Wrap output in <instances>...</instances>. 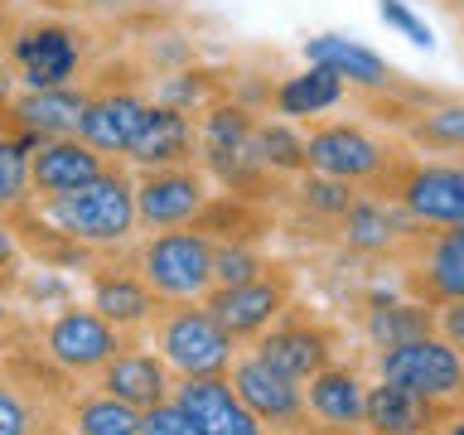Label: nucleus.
Wrapping results in <instances>:
<instances>
[{"mask_svg":"<svg viewBox=\"0 0 464 435\" xmlns=\"http://www.w3.org/2000/svg\"><path fill=\"white\" fill-rule=\"evenodd\" d=\"M411 145H420L426 155H445L455 160L459 145H464V102L459 97H445L435 111H420L411 126H406Z\"/></svg>","mask_w":464,"mask_h":435,"instance_id":"2f4dec72","label":"nucleus"},{"mask_svg":"<svg viewBox=\"0 0 464 435\" xmlns=\"http://www.w3.org/2000/svg\"><path fill=\"white\" fill-rule=\"evenodd\" d=\"M339 102H343V78H334V72L319 68V63H310L304 72H295V78H285L271 92V107L281 116H300V121H310V116L339 107Z\"/></svg>","mask_w":464,"mask_h":435,"instance_id":"c756f323","label":"nucleus"},{"mask_svg":"<svg viewBox=\"0 0 464 435\" xmlns=\"http://www.w3.org/2000/svg\"><path fill=\"white\" fill-rule=\"evenodd\" d=\"M339 348H343L339 329L290 300L285 310L252 339V358H261L266 368L290 377V382H304V377H314L319 368L339 362Z\"/></svg>","mask_w":464,"mask_h":435,"instance_id":"423d86ee","label":"nucleus"},{"mask_svg":"<svg viewBox=\"0 0 464 435\" xmlns=\"http://www.w3.org/2000/svg\"><path fill=\"white\" fill-rule=\"evenodd\" d=\"M87 49H92V34L82 24L39 14V20H20L10 29L5 58L20 87H63L82 78Z\"/></svg>","mask_w":464,"mask_h":435,"instance_id":"7ed1b4c3","label":"nucleus"},{"mask_svg":"<svg viewBox=\"0 0 464 435\" xmlns=\"http://www.w3.org/2000/svg\"><path fill=\"white\" fill-rule=\"evenodd\" d=\"M169 401L179 406L184 420L198 435H266V430L256 426V416L237 401L227 372H213V377H174Z\"/></svg>","mask_w":464,"mask_h":435,"instance_id":"2eb2a0df","label":"nucleus"},{"mask_svg":"<svg viewBox=\"0 0 464 435\" xmlns=\"http://www.w3.org/2000/svg\"><path fill=\"white\" fill-rule=\"evenodd\" d=\"M136 435H198V430L188 426L174 401H160V406H150V411H140V430Z\"/></svg>","mask_w":464,"mask_h":435,"instance_id":"e433bc0d","label":"nucleus"},{"mask_svg":"<svg viewBox=\"0 0 464 435\" xmlns=\"http://www.w3.org/2000/svg\"><path fill=\"white\" fill-rule=\"evenodd\" d=\"M130 194H136V227H188L203 213V203L213 198V179L194 160L188 165H155L136 169Z\"/></svg>","mask_w":464,"mask_h":435,"instance_id":"f8f14e48","label":"nucleus"},{"mask_svg":"<svg viewBox=\"0 0 464 435\" xmlns=\"http://www.w3.org/2000/svg\"><path fill=\"white\" fill-rule=\"evenodd\" d=\"M145 107H150V97L136 87V78H126V82L92 78V97H87L72 136L87 140L102 155H126V145H130V136H136Z\"/></svg>","mask_w":464,"mask_h":435,"instance_id":"4468645a","label":"nucleus"},{"mask_svg":"<svg viewBox=\"0 0 464 435\" xmlns=\"http://www.w3.org/2000/svg\"><path fill=\"white\" fill-rule=\"evenodd\" d=\"M304 392V416L310 426H324V430H362V372L353 362H329L319 368L314 377L300 382Z\"/></svg>","mask_w":464,"mask_h":435,"instance_id":"4be33fe9","label":"nucleus"},{"mask_svg":"<svg viewBox=\"0 0 464 435\" xmlns=\"http://www.w3.org/2000/svg\"><path fill=\"white\" fill-rule=\"evenodd\" d=\"M397 150L358 121H314L304 130V169L368 188L392 169Z\"/></svg>","mask_w":464,"mask_h":435,"instance_id":"9b49d317","label":"nucleus"},{"mask_svg":"<svg viewBox=\"0 0 464 435\" xmlns=\"http://www.w3.org/2000/svg\"><path fill=\"white\" fill-rule=\"evenodd\" d=\"M188 227H198L208 242H246V246H256L271 232V213L261 208V203H252V198L213 194Z\"/></svg>","mask_w":464,"mask_h":435,"instance_id":"bb28decb","label":"nucleus"},{"mask_svg":"<svg viewBox=\"0 0 464 435\" xmlns=\"http://www.w3.org/2000/svg\"><path fill=\"white\" fill-rule=\"evenodd\" d=\"M362 334H368V343L382 353V348H397V343L435 334V310L420 300H372L368 310H362Z\"/></svg>","mask_w":464,"mask_h":435,"instance_id":"cd10ccee","label":"nucleus"},{"mask_svg":"<svg viewBox=\"0 0 464 435\" xmlns=\"http://www.w3.org/2000/svg\"><path fill=\"white\" fill-rule=\"evenodd\" d=\"M334 227H339L343 252H353V256H397L401 242L416 232L411 218H406L392 198L372 194V188H358L353 203L339 213Z\"/></svg>","mask_w":464,"mask_h":435,"instance_id":"6ab92c4d","label":"nucleus"},{"mask_svg":"<svg viewBox=\"0 0 464 435\" xmlns=\"http://www.w3.org/2000/svg\"><path fill=\"white\" fill-rule=\"evenodd\" d=\"M14 97V68H10V58H5V49H0V107Z\"/></svg>","mask_w":464,"mask_h":435,"instance_id":"58836bf2","label":"nucleus"},{"mask_svg":"<svg viewBox=\"0 0 464 435\" xmlns=\"http://www.w3.org/2000/svg\"><path fill=\"white\" fill-rule=\"evenodd\" d=\"M39 218H49L58 232H68L72 242H82L87 252H116L136 232V194H130V174L116 160L107 174H97L92 184L72 188L58 198H29Z\"/></svg>","mask_w":464,"mask_h":435,"instance_id":"f257e3e1","label":"nucleus"},{"mask_svg":"<svg viewBox=\"0 0 464 435\" xmlns=\"http://www.w3.org/2000/svg\"><path fill=\"white\" fill-rule=\"evenodd\" d=\"M372 368H377V382H387V387H401V392L426 397L435 406H459L464 358H459V348H450L440 339V334H426V339L382 348V353L372 358Z\"/></svg>","mask_w":464,"mask_h":435,"instance_id":"1a4fd4ad","label":"nucleus"},{"mask_svg":"<svg viewBox=\"0 0 464 435\" xmlns=\"http://www.w3.org/2000/svg\"><path fill=\"white\" fill-rule=\"evenodd\" d=\"M295 285L300 281H295V271H290L285 261H266V266H261L256 276H246V281L208 285L203 290V310H208L237 343H252L256 334L295 300Z\"/></svg>","mask_w":464,"mask_h":435,"instance_id":"6e6552de","label":"nucleus"},{"mask_svg":"<svg viewBox=\"0 0 464 435\" xmlns=\"http://www.w3.org/2000/svg\"><path fill=\"white\" fill-rule=\"evenodd\" d=\"M140 339L160 353V362L174 377H213L227 372L232 358L242 353L237 339L203 310V300H160L150 324L140 329Z\"/></svg>","mask_w":464,"mask_h":435,"instance_id":"f03ea898","label":"nucleus"},{"mask_svg":"<svg viewBox=\"0 0 464 435\" xmlns=\"http://www.w3.org/2000/svg\"><path fill=\"white\" fill-rule=\"evenodd\" d=\"M358 194V184H343V179H329V174H314V169H304L295 174V184H290V203L304 213V218H319V223H339V213L353 203Z\"/></svg>","mask_w":464,"mask_h":435,"instance_id":"473e14b6","label":"nucleus"},{"mask_svg":"<svg viewBox=\"0 0 464 435\" xmlns=\"http://www.w3.org/2000/svg\"><path fill=\"white\" fill-rule=\"evenodd\" d=\"M10 29H14V20L5 14V5H0V34H10Z\"/></svg>","mask_w":464,"mask_h":435,"instance_id":"79ce46f5","label":"nucleus"},{"mask_svg":"<svg viewBox=\"0 0 464 435\" xmlns=\"http://www.w3.org/2000/svg\"><path fill=\"white\" fill-rule=\"evenodd\" d=\"M39 348H44V358L53 362L63 377H97L102 372V362L116 358L126 348L130 334H121L116 324H107L92 304H63L58 314H49L39 324Z\"/></svg>","mask_w":464,"mask_h":435,"instance_id":"0eeeda50","label":"nucleus"},{"mask_svg":"<svg viewBox=\"0 0 464 435\" xmlns=\"http://www.w3.org/2000/svg\"><path fill=\"white\" fill-rule=\"evenodd\" d=\"M87 304L121 334H140L150 324V314L160 310V295L140 281L136 266H126V261L116 266V261L92 256L87 261Z\"/></svg>","mask_w":464,"mask_h":435,"instance_id":"dca6fc26","label":"nucleus"},{"mask_svg":"<svg viewBox=\"0 0 464 435\" xmlns=\"http://www.w3.org/2000/svg\"><path fill=\"white\" fill-rule=\"evenodd\" d=\"M34 136H24L20 126L10 121V111L0 107V218L10 208L29 203V150H34Z\"/></svg>","mask_w":464,"mask_h":435,"instance_id":"7c9ffc66","label":"nucleus"},{"mask_svg":"<svg viewBox=\"0 0 464 435\" xmlns=\"http://www.w3.org/2000/svg\"><path fill=\"white\" fill-rule=\"evenodd\" d=\"M304 58L319 68H329L334 78H343V87H362V92H387V87H397V68L358 39L314 34V39H304Z\"/></svg>","mask_w":464,"mask_h":435,"instance_id":"b1692460","label":"nucleus"},{"mask_svg":"<svg viewBox=\"0 0 464 435\" xmlns=\"http://www.w3.org/2000/svg\"><path fill=\"white\" fill-rule=\"evenodd\" d=\"M368 188L392 198L416 227H455V223H464V169L455 165V160L397 155L392 169Z\"/></svg>","mask_w":464,"mask_h":435,"instance_id":"20e7f679","label":"nucleus"},{"mask_svg":"<svg viewBox=\"0 0 464 435\" xmlns=\"http://www.w3.org/2000/svg\"><path fill=\"white\" fill-rule=\"evenodd\" d=\"M5 223H10V232H14V242H20L24 261L34 256L44 271H72V266H87V261L97 256V252H87L82 242H72L68 232H58L49 218H39L34 203H20V208H10Z\"/></svg>","mask_w":464,"mask_h":435,"instance_id":"393cba45","label":"nucleus"},{"mask_svg":"<svg viewBox=\"0 0 464 435\" xmlns=\"http://www.w3.org/2000/svg\"><path fill=\"white\" fill-rule=\"evenodd\" d=\"M227 382H232L237 401L256 416V426L266 435H300L304 426H310L300 382H290V377H281L276 368H266L261 358L237 353L232 368H227Z\"/></svg>","mask_w":464,"mask_h":435,"instance_id":"ddd939ff","label":"nucleus"},{"mask_svg":"<svg viewBox=\"0 0 464 435\" xmlns=\"http://www.w3.org/2000/svg\"><path fill=\"white\" fill-rule=\"evenodd\" d=\"M92 387L107 392V397H116V401H126V406H136V411H150V406L169 401L174 372L160 362V353L140 339V334H130L121 353L102 362V372L92 377Z\"/></svg>","mask_w":464,"mask_h":435,"instance_id":"a211bd4d","label":"nucleus"},{"mask_svg":"<svg viewBox=\"0 0 464 435\" xmlns=\"http://www.w3.org/2000/svg\"><path fill=\"white\" fill-rule=\"evenodd\" d=\"M382 20H387V24H397V29H401V34L411 39V44H430V29L420 24L416 14L401 5V0H382Z\"/></svg>","mask_w":464,"mask_h":435,"instance_id":"4c0bfd02","label":"nucleus"},{"mask_svg":"<svg viewBox=\"0 0 464 435\" xmlns=\"http://www.w3.org/2000/svg\"><path fill=\"white\" fill-rule=\"evenodd\" d=\"M401 290L420 304L464 300V223L455 227H416L401 242Z\"/></svg>","mask_w":464,"mask_h":435,"instance_id":"9d476101","label":"nucleus"},{"mask_svg":"<svg viewBox=\"0 0 464 435\" xmlns=\"http://www.w3.org/2000/svg\"><path fill=\"white\" fill-rule=\"evenodd\" d=\"M252 150H256L261 165H266L271 174H281V179L304 174V136H300V130H290L285 121H256Z\"/></svg>","mask_w":464,"mask_h":435,"instance_id":"72a5a7b5","label":"nucleus"},{"mask_svg":"<svg viewBox=\"0 0 464 435\" xmlns=\"http://www.w3.org/2000/svg\"><path fill=\"white\" fill-rule=\"evenodd\" d=\"M111 165H116V155H102V150H92V145L78 140V136L39 140L34 150H29V198L72 194V188L92 184L97 174H107Z\"/></svg>","mask_w":464,"mask_h":435,"instance_id":"f3484780","label":"nucleus"},{"mask_svg":"<svg viewBox=\"0 0 464 435\" xmlns=\"http://www.w3.org/2000/svg\"><path fill=\"white\" fill-rule=\"evenodd\" d=\"M300 435H362V430H324V426H304Z\"/></svg>","mask_w":464,"mask_h":435,"instance_id":"a19ab883","label":"nucleus"},{"mask_svg":"<svg viewBox=\"0 0 464 435\" xmlns=\"http://www.w3.org/2000/svg\"><path fill=\"white\" fill-rule=\"evenodd\" d=\"M0 435H63L58 406L44 392L24 387L20 377L0 372Z\"/></svg>","mask_w":464,"mask_h":435,"instance_id":"c85d7f7f","label":"nucleus"},{"mask_svg":"<svg viewBox=\"0 0 464 435\" xmlns=\"http://www.w3.org/2000/svg\"><path fill=\"white\" fill-rule=\"evenodd\" d=\"M450 416H459V406H435L387 382H372L362 392V435H426Z\"/></svg>","mask_w":464,"mask_h":435,"instance_id":"5701e85b","label":"nucleus"},{"mask_svg":"<svg viewBox=\"0 0 464 435\" xmlns=\"http://www.w3.org/2000/svg\"><path fill=\"white\" fill-rule=\"evenodd\" d=\"M92 97V78L63 82V87H24L5 102L10 121L34 140H53V136H72L78 130V116Z\"/></svg>","mask_w":464,"mask_h":435,"instance_id":"aec40b11","label":"nucleus"},{"mask_svg":"<svg viewBox=\"0 0 464 435\" xmlns=\"http://www.w3.org/2000/svg\"><path fill=\"white\" fill-rule=\"evenodd\" d=\"M194 155H198V130L188 121V111L169 107V102H150L126 145V160L136 169H155V165H188Z\"/></svg>","mask_w":464,"mask_h":435,"instance_id":"412c9836","label":"nucleus"},{"mask_svg":"<svg viewBox=\"0 0 464 435\" xmlns=\"http://www.w3.org/2000/svg\"><path fill=\"white\" fill-rule=\"evenodd\" d=\"M58 430L68 435H136L140 430V411L126 401L107 397V392H72L58 406Z\"/></svg>","mask_w":464,"mask_h":435,"instance_id":"a878e982","label":"nucleus"},{"mask_svg":"<svg viewBox=\"0 0 464 435\" xmlns=\"http://www.w3.org/2000/svg\"><path fill=\"white\" fill-rule=\"evenodd\" d=\"M130 266L160 300H203L213 285V242L198 227H160L136 246Z\"/></svg>","mask_w":464,"mask_h":435,"instance_id":"39448f33","label":"nucleus"},{"mask_svg":"<svg viewBox=\"0 0 464 435\" xmlns=\"http://www.w3.org/2000/svg\"><path fill=\"white\" fill-rule=\"evenodd\" d=\"M20 285H24V252L14 242L10 223L0 218V295H14Z\"/></svg>","mask_w":464,"mask_h":435,"instance_id":"c9c22d12","label":"nucleus"},{"mask_svg":"<svg viewBox=\"0 0 464 435\" xmlns=\"http://www.w3.org/2000/svg\"><path fill=\"white\" fill-rule=\"evenodd\" d=\"M14 329H20V314H14L10 295H0V339H5V334H14Z\"/></svg>","mask_w":464,"mask_h":435,"instance_id":"ea45409f","label":"nucleus"},{"mask_svg":"<svg viewBox=\"0 0 464 435\" xmlns=\"http://www.w3.org/2000/svg\"><path fill=\"white\" fill-rule=\"evenodd\" d=\"M266 266V256L246 242H213V285H232V281H246Z\"/></svg>","mask_w":464,"mask_h":435,"instance_id":"f704fd0d","label":"nucleus"}]
</instances>
